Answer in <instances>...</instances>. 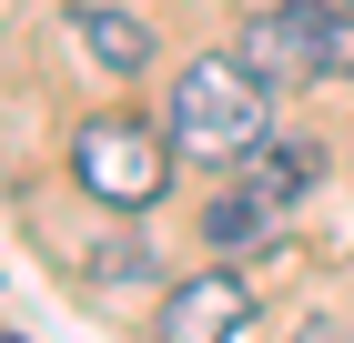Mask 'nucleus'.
Returning a JSON list of instances; mask_svg holds the SVG:
<instances>
[{"mask_svg": "<svg viewBox=\"0 0 354 343\" xmlns=\"http://www.w3.org/2000/svg\"><path fill=\"white\" fill-rule=\"evenodd\" d=\"M162 132H172L183 161H243V152L273 141V81L253 71L243 51H203V61H183V81H172Z\"/></svg>", "mask_w": 354, "mask_h": 343, "instance_id": "f257e3e1", "label": "nucleus"}, {"mask_svg": "<svg viewBox=\"0 0 354 343\" xmlns=\"http://www.w3.org/2000/svg\"><path fill=\"white\" fill-rule=\"evenodd\" d=\"M233 51L273 81V91H304V81H354V10L344 0H273L263 21H243Z\"/></svg>", "mask_w": 354, "mask_h": 343, "instance_id": "f03ea898", "label": "nucleus"}, {"mask_svg": "<svg viewBox=\"0 0 354 343\" xmlns=\"http://www.w3.org/2000/svg\"><path fill=\"white\" fill-rule=\"evenodd\" d=\"M71 182L102 212H152L162 182H172V132H142L122 111H91L82 132H71Z\"/></svg>", "mask_w": 354, "mask_h": 343, "instance_id": "7ed1b4c3", "label": "nucleus"}, {"mask_svg": "<svg viewBox=\"0 0 354 343\" xmlns=\"http://www.w3.org/2000/svg\"><path fill=\"white\" fill-rule=\"evenodd\" d=\"M253 333V283L243 273H183V283L162 293V343H233Z\"/></svg>", "mask_w": 354, "mask_h": 343, "instance_id": "20e7f679", "label": "nucleus"}, {"mask_svg": "<svg viewBox=\"0 0 354 343\" xmlns=\"http://www.w3.org/2000/svg\"><path fill=\"white\" fill-rule=\"evenodd\" d=\"M71 41H82L111 81H142V71H152V21H132L122 0H71Z\"/></svg>", "mask_w": 354, "mask_h": 343, "instance_id": "39448f33", "label": "nucleus"}, {"mask_svg": "<svg viewBox=\"0 0 354 343\" xmlns=\"http://www.w3.org/2000/svg\"><path fill=\"white\" fill-rule=\"evenodd\" d=\"M314 182H324V152H314V141H263V152H243V192H263L273 212H294Z\"/></svg>", "mask_w": 354, "mask_h": 343, "instance_id": "423d86ee", "label": "nucleus"}, {"mask_svg": "<svg viewBox=\"0 0 354 343\" xmlns=\"http://www.w3.org/2000/svg\"><path fill=\"white\" fill-rule=\"evenodd\" d=\"M273 222H283V212H273L263 192H223V202L203 212V242H213V253H243V242H273Z\"/></svg>", "mask_w": 354, "mask_h": 343, "instance_id": "0eeeda50", "label": "nucleus"}, {"mask_svg": "<svg viewBox=\"0 0 354 343\" xmlns=\"http://www.w3.org/2000/svg\"><path fill=\"white\" fill-rule=\"evenodd\" d=\"M142 273H152V253H142V242L122 233V242H102V263H91V283H142Z\"/></svg>", "mask_w": 354, "mask_h": 343, "instance_id": "6e6552de", "label": "nucleus"}, {"mask_svg": "<svg viewBox=\"0 0 354 343\" xmlns=\"http://www.w3.org/2000/svg\"><path fill=\"white\" fill-rule=\"evenodd\" d=\"M344 10H354V0H344Z\"/></svg>", "mask_w": 354, "mask_h": 343, "instance_id": "1a4fd4ad", "label": "nucleus"}]
</instances>
